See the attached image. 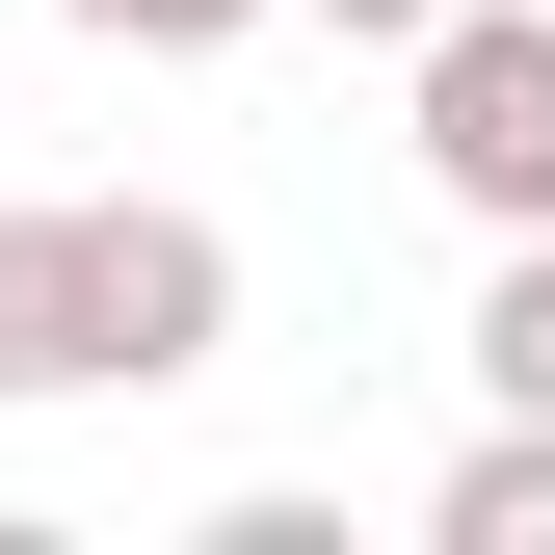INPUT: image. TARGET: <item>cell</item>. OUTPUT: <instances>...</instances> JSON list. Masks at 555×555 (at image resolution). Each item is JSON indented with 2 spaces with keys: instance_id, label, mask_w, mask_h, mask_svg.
<instances>
[{
  "instance_id": "8992f818",
  "label": "cell",
  "mask_w": 555,
  "mask_h": 555,
  "mask_svg": "<svg viewBox=\"0 0 555 555\" xmlns=\"http://www.w3.org/2000/svg\"><path fill=\"white\" fill-rule=\"evenodd\" d=\"M318 27H344V53H424V27H450V0H318Z\"/></svg>"
},
{
  "instance_id": "3957f363",
  "label": "cell",
  "mask_w": 555,
  "mask_h": 555,
  "mask_svg": "<svg viewBox=\"0 0 555 555\" xmlns=\"http://www.w3.org/2000/svg\"><path fill=\"white\" fill-rule=\"evenodd\" d=\"M424 555H555V424H529V397L424 476Z\"/></svg>"
},
{
  "instance_id": "5b68a950",
  "label": "cell",
  "mask_w": 555,
  "mask_h": 555,
  "mask_svg": "<svg viewBox=\"0 0 555 555\" xmlns=\"http://www.w3.org/2000/svg\"><path fill=\"white\" fill-rule=\"evenodd\" d=\"M80 53H238V27H292V0H53Z\"/></svg>"
},
{
  "instance_id": "6da1fadb",
  "label": "cell",
  "mask_w": 555,
  "mask_h": 555,
  "mask_svg": "<svg viewBox=\"0 0 555 555\" xmlns=\"http://www.w3.org/2000/svg\"><path fill=\"white\" fill-rule=\"evenodd\" d=\"M397 106H424V185L476 238H555V0H450L397 53Z\"/></svg>"
},
{
  "instance_id": "277c9868",
  "label": "cell",
  "mask_w": 555,
  "mask_h": 555,
  "mask_svg": "<svg viewBox=\"0 0 555 555\" xmlns=\"http://www.w3.org/2000/svg\"><path fill=\"white\" fill-rule=\"evenodd\" d=\"M476 397L555 424V238H476Z\"/></svg>"
},
{
  "instance_id": "7a4b0ae2",
  "label": "cell",
  "mask_w": 555,
  "mask_h": 555,
  "mask_svg": "<svg viewBox=\"0 0 555 555\" xmlns=\"http://www.w3.org/2000/svg\"><path fill=\"white\" fill-rule=\"evenodd\" d=\"M53 397H159L132 292H106V212H0V424H53Z\"/></svg>"
}]
</instances>
